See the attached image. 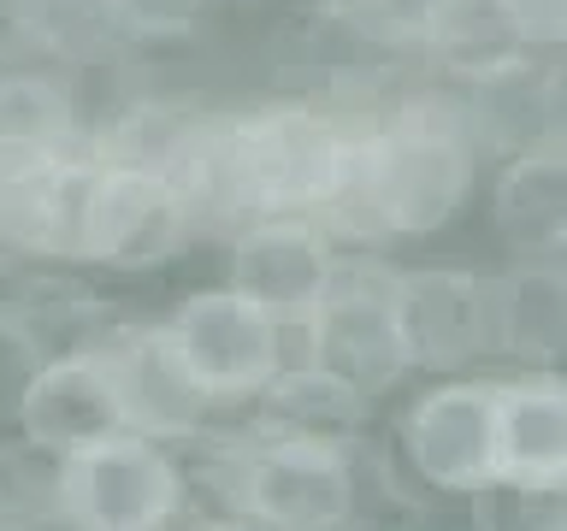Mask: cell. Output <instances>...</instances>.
<instances>
[{
    "label": "cell",
    "instance_id": "5",
    "mask_svg": "<svg viewBox=\"0 0 567 531\" xmlns=\"http://www.w3.org/2000/svg\"><path fill=\"white\" fill-rule=\"evenodd\" d=\"M301 354L354 384L361 396H379L408 372L402 331H396V266L372 254H343L319 295V308L296 325Z\"/></svg>",
    "mask_w": 567,
    "mask_h": 531
},
{
    "label": "cell",
    "instance_id": "25",
    "mask_svg": "<svg viewBox=\"0 0 567 531\" xmlns=\"http://www.w3.org/2000/svg\"><path fill=\"white\" fill-rule=\"evenodd\" d=\"M0 254H7V242H0Z\"/></svg>",
    "mask_w": 567,
    "mask_h": 531
},
{
    "label": "cell",
    "instance_id": "13",
    "mask_svg": "<svg viewBox=\"0 0 567 531\" xmlns=\"http://www.w3.org/2000/svg\"><path fill=\"white\" fill-rule=\"evenodd\" d=\"M491 219L520 260H556L567 248V142H532L496 171Z\"/></svg>",
    "mask_w": 567,
    "mask_h": 531
},
{
    "label": "cell",
    "instance_id": "7",
    "mask_svg": "<svg viewBox=\"0 0 567 531\" xmlns=\"http://www.w3.org/2000/svg\"><path fill=\"white\" fill-rule=\"evenodd\" d=\"M396 437L420 485L467 502L496 478V378L455 372V378L425 384L408 402Z\"/></svg>",
    "mask_w": 567,
    "mask_h": 531
},
{
    "label": "cell",
    "instance_id": "24",
    "mask_svg": "<svg viewBox=\"0 0 567 531\" xmlns=\"http://www.w3.org/2000/svg\"><path fill=\"white\" fill-rule=\"evenodd\" d=\"M556 260H561V266H567V248H561V254H556Z\"/></svg>",
    "mask_w": 567,
    "mask_h": 531
},
{
    "label": "cell",
    "instance_id": "20",
    "mask_svg": "<svg viewBox=\"0 0 567 531\" xmlns=\"http://www.w3.org/2000/svg\"><path fill=\"white\" fill-rule=\"evenodd\" d=\"M213 0H95V12L131 42H177L207 18Z\"/></svg>",
    "mask_w": 567,
    "mask_h": 531
},
{
    "label": "cell",
    "instance_id": "3",
    "mask_svg": "<svg viewBox=\"0 0 567 531\" xmlns=\"http://www.w3.org/2000/svg\"><path fill=\"white\" fill-rule=\"evenodd\" d=\"M48 513L65 531H172L184 520V467L166 442L118 431L53 455Z\"/></svg>",
    "mask_w": 567,
    "mask_h": 531
},
{
    "label": "cell",
    "instance_id": "15",
    "mask_svg": "<svg viewBox=\"0 0 567 531\" xmlns=\"http://www.w3.org/2000/svg\"><path fill=\"white\" fill-rule=\"evenodd\" d=\"M491 325L496 354L544 372L567 343V266L561 260H520L491 278Z\"/></svg>",
    "mask_w": 567,
    "mask_h": 531
},
{
    "label": "cell",
    "instance_id": "12",
    "mask_svg": "<svg viewBox=\"0 0 567 531\" xmlns=\"http://www.w3.org/2000/svg\"><path fill=\"white\" fill-rule=\"evenodd\" d=\"M18 431H24V442L42 455H71V449H89V442L131 431L95 343L53 354V361L35 372L30 389H24V407H18Z\"/></svg>",
    "mask_w": 567,
    "mask_h": 531
},
{
    "label": "cell",
    "instance_id": "18",
    "mask_svg": "<svg viewBox=\"0 0 567 531\" xmlns=\"http://www.w3.org/2000/svg\"><path fill=\"white\" fill-rule=\"evenodd\" d=\"M473 531H567V485H532V478H491L467 496Z\"/></svg>",
    "mask_w": 567,
    "mask_h": 531
},
{
    "label": "cell",
    "instance_id": "9",
    "mask_svg": "<svg viewBox=\"0 0 567 531\" xmlns=\"http://www.w3.org/2000/svg\"><path fill=\"white\" fill-rule=\"evenodd\" d=\"M337 242L326 225L313 219H255L243 230H230V290L260 301L278 325H296L319 308L326 283L337 272Z\"/></svg>",
    "mask_w": 567,
    "mask_h": 531
},
{
    "label": "cell",
    "instance_id": "16",
    "mask_svg": "<svg viewBox=\"0 0 567 531\" xmlns=\"http://www.w3.org/2000/svg\"><path fill=\"white\" fill-rule=\"evenodd\" d=\"M83 136L78 88L48 71H7L0 77V166L71 154Z\"/></svg>",
    "mask_w": 567,
    "mask_h": 531
},
{
    "label": "cell",
    "instance_id": "1",
    "mask_svg": "<svg viewBox=\"0 0 567 531\" xmlns=\"http://www.w3.org/2000/svg\"><path fill=\"white\" fill-rule=\"evenodd\" d=\"M478 148L467 118L432 101H408L354 131V159L326 230L361 242L432 237L467 207Z\"/></svg>",
    "mask_w": 567,
    "mask_h": 531
},
{
    "label": "cell",
    "instance_id": "8",
    "mask_svg": "<svg viewBox=\"0 0 567 531\" xmlns=\"http://www.w3.org/2000/svg\"><path fill=\"white\" fill-rule=\"evenodd\" d=\"M396 331L408 372L455 378L473 361L496 354L491 278L467 266H396Z\"/></svg>",
    "mask_w": 567,
    "mask_h": 531
},
{
    "label": "cell",
    "instance_id": "22",
    "mask_svg": "<svg viewBox=\"0 0 567 531\" xmlns=\"http://www.w3.org/2000/svg\"><path fill=\"white\" fill-rule=\"evenodd\" d=\"M189 531H255V525H243V520H230V513H207V520H195Z\"/></svg>",
    "mask_w": 567,
    "mask_h": 531
},
{
    "label": "cell",
    "instance_id": "11",
    "mask_svg": "<svg viewBox=\"0 0 567 531\" xmlns=\"http://www.w3.org/2000/svg\"><path fill=\"white\" fill-rule=\"evenodd\" d=\"M95 166L101 159H89L78 148L0 166V242L42 260H83V219H89Z\"/></svg>",
    "mask_w": 567,
    "mask_h": 531
},
{
    "label": "cell",
    "instance_id": "21",
    "mask_svg": "<svg viewBox=\"0 0 567 531\" xmlns=\"http://www.w3.org/2000/svg\"><path fill=\"white\" fill-rule=\"evenodd\" d=\"M30 525H35V513L24 508V496L0 485V531H30Z\"/></svg>",
    "mask_w": 567,
    "mask_h": 531
},
{
    "label": "cell",
    "instance_id": "4",
    "mask_svg": "<svg viewBox=\"0 0 567 531\" xmlns=\"http://www.w3.org/2000/svg\"><path fill=\"white\" fill-rule=\"evenodd\" d=\"M159 331L172 336L177 361L213 407L260 402L266 384L290 366V325H278L260 301L237 295L230 283L184 295L159 319Z\"/></svg>",
    "mask_w": 567,
    "mask_h": 531
},
{
    "label": "cell",
    "instance_id": "23",
    "mask_svg": "<svg viewBox=\"0 0 567 531\" xmlns=\"http://www.w3.org/2000/svg\"><path fill=\"white\" fill-rule=\"evenodd\" d=\"M544 372H549V378H561V384H567V343H561V348H556V361H549V366H544Z\"/></svg>",
    "mask_w": 567,
    "mask_h": 531
},
{
    "label": "cell",
    "instance_id": "2",
    "mask_svg": "<svg viewBox=\"0 0 567 531\" xmlns=\"http://www.w3.org/2000/svg\"><path fill=\"white\" fill-rule=\"evenodd\" d=\"M213 496L219 513L255 531H343L361 502L349 442L266 431V425L213 460Z\"/></svg>",
    "mask_w": 567,
    "mask_h": 531
},
{
    "label": "cell",
    "instance_id": "19",
    "mask_svg": "<svg viewBox=\"0 0 567 531\" xmlns=\"http://www.w3.org/2000/svg\"><path fill=\"white\" fill-rule=\"evenodd\" d=\"M53 361V348L42 343V331H35V319L24 308L0 313V419L18 425V407H24V389L30 378Z\"/></svg>",
    "mask_w": 567,
    "mask_h": 531
},
{
    "label": "cell",
    "instance_id": "14",
    "mask_svg": "<svg viewBox=\"0 0 567 531\" xmlns=\"http://www.w3.org/2000/svg\"><path fill=\"white\" fill-rule=\"evenodd\" d=\"M496 478L567 485V384L549 372L496 378Z\"/></svg>",
    "mask_w": 567,
    "mask_h": 531
},
{
    "label": "cell",
    "instance_id": "17",
    "mask_svg": "<svg viewBox=\"0 0 567 531\" xmlns=\"http://www.w3.org/2000/svg\"><path fill=\"white\" fill-rule=\"evenodd\" d=\"M372 396H361L354 384H343L337 372L313 361H290L266 384L260 396V425L266 431H296V437H331L349 442V431H361Z\"/></svg>",
    "mask_w": 567,
    "mask_h": 531
},
{
    "label": "cell",
    "instance_id": "10",
    "mask_svg": "<svg viewBox=\"0 0 567 531\" xmlns=\"http://www.w3.org/2000/svg\"><path fill=\"white\" fill-rule=\"evenodd\" d=\"M95 354L118 389V407H124L131 431L154 437V442H177V437H195L207 425L213 402L184 372L172 336L159 325H106L95 336Z\"/></svg>",
    "mask_w": 567,
    "mask_h": 531
},
{
    "label": "cell",
    "instance_id": "6",
    "mask_svg": "<svg viewBox=\"0 0 567 531\" xmlns=\"http://www.w3.org/2000/svg\"><path fill=\"white\" fill-rule=\"evenodd\" d=\"M195 230L184 184L159 159H101L83 219V260L113 272H154Z\"/></svg>",
    "mask_w": 567,
    "mask_h": 531
}]
</instances>
